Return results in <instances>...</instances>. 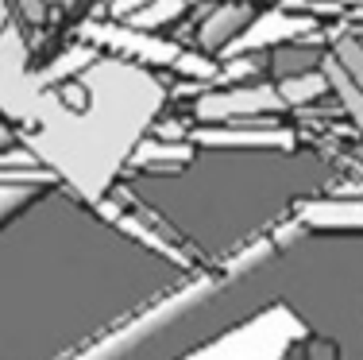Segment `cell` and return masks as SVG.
Listing matches in <instances>:
<instances>
[{"instance_id": "cell-7", "label": "cell", "mask_w": 363, "mask_h": 360, "mask_svg": "<svg viewBox=\"0 0 363 360\" xmlns=\"http://www.w3.org/2000/svg\"><path fill=\"white\" fill-rule=\"evenodd\" d=\"M97 58H105V50H101V47H93L89 39H70V43H62L58 55H50L39 70H28V82H31V89H35V93H47V89H55L58 82L82 78Z\"/></svg>"}, {"instance_id": "cell-8", "label": "cell", "mask_w": 363, "mask_h": 360, "mask_svg": "<svg viewBox=\"0 0 363 360\" xmlns=\"http://www.w3.org/2000/svg\"><path fill=\"white\" fill-rule=\"evenodd\" d=\"M274 89H279V97H282V105H286V113H306V109H317V105H325V101L333 97V89H328V78H325V66H321V70L294 74V78L274 82Z\"/></svg>"}, {"instance_id": "cell-4", "label": "cell", "mask_w": 363, "mask_h": 360, "mask_svg": "<svg viewBox=\"0 0 363 360\" xmlns=\"http://www.w3.org/2000/svg\"><path fill=\"white\" fill-rule=\"evenodd\" d=\"M267 4H252V0H220V4H201L189 12V43L186 47H197L213 58H224L228 47L244 36L255 23V16L263 12Z\"/></svg>"}, {"instance_id": "cell-12", "label": "cell", "mask_w": 363, "mask_h": 360, "mask_svg": "<svg viewBox=\"0 0 363 360\" xmlns=\"http://www.w3.org/2000/svg\"><path fill=\"white\" fill-rule=\"evenodd\" d=\"M301 345H306V353H301V360H344V356H340V349H336L333 341L317 337V333L301 337Z\"/></svg>"}, {"instance_id": "cell-15", "label": "cell", "mask_w": 363, "mask_h": 360, "mask_svg": "<svg viewBox=\"0 0 363 360\" xmlns=\"http://www.w3.org/2000/svg\"><path fill=\"white\" fill-rule=\"evenodd\" d=\"M267 4H279V0H267Z\"/></svg>"}, {"instance_id": "cell-13", "label": "cell", "mask_w": 363, "mask_h": 360, "mask_svg": "<svg viewBox=\"0 0 363 360\" xmlns=\"http://www.w3.org/2000/svg\"><path fill=\"white\" fill-rule=\"evenodd\" d=\"M147 4H151V0H108L105 16L108 20H132V16L140 12V8H147Z\"/></svg>"}, {"instance_id": "cell-3", "label": "cell", "mask_w": 363, "mask_h": 360, "mask_svg": "<svg viewBox=\"0 0 363 360\" xmlns=\"http://www.w3.org/2000/svg\"><path fill=\"white\" fill-rule=\"evenodd\" d=\"M290 116L286 105H282L274 82H240V85H224V89H205L189 101L186 116L194 124H220V120H236V116Z\"/></svg>"}, {"instance_id": "cell-2", "label": "cell", "mask_w": 363, "mask_h": 360, "mask_svg": "<svg viewBox=\"0 0 363 360\" xmlns=\"http://www.w3.org/2000/svg\"><path fill=\"white\" fill-rule=\"evenodd\" d=\"M336 148H205L182 167H124L105 198L128 205L155 225L201 271H220L232 260L290 221L294 205L313 194L344 190Z\"/></svg>"}, {"instance_id": "cell-11", "label": "cell", "mask_w": 363, "mask_h": 360, "mask_svg": "<svg viewBox=\"0 0 363 360\" xmlns=\"http://www.w3.org/2000/svg\"><path fill=\"white\" fill-rule=\"evenodd\" d=\"M12 8H16V20H20L23 36H28V28L35 36H43V28L50 23V0H12Z\"/></svg>"}, {"instance_id": "cell-5", "label": "cell", "mask_w": 363, "mask_h": 360, "mask_svg": "<svg viewBox=\"0 0 363 360\" xmlns=\"http://www.w3.org/2000/svg\"><path fill=\"white\" fill-rule=\"evenodd\" d=\"M290 217L313 233H363V194H313L294 205Z\"/></svg>"}, {"instance_id": "cell-10", "label": "cell", "mask_w": 363, "mask_h": 360, "mask_svg": "<svg viewBox=\"0 0 363 360\" xmlns=\"http://www.w3.org/2000/svg\"><path fill=\"white\" fill-rule=\"evenodd\" d=\"M328 55H333L336 62L344 66V74H348V78L363 89V39L356 36V31H348V28L328 31Z\"/></svg>"}, {"instance_id": "cell-6", "label": "cell", "mask_w": 363, "mask_h": 360, "mask_svg": "<svg viewBox=\"0 0 363 360\" xmlns=\"http://www.w3.org/2000/svg\"><path fill=\"white\" fill-rule=\"evenodd\" d=\"M328 58V36H309V39H290L271 50H259V78L263 82H282L294 74L321 70Z\"/></svg>"}, {"instance_id": "cell-14", "label": "cell", "mask_w": 363, "mask_h": 360, "mask_svg": "<svg viewBox=\"0 0 363 360\" xmlns=\"http://www.w3.org/2000/svg\"><path fill=\"white\" fill-rule=\"evenodd\" d=\"M344 8H352V12H363V0H340Z\"/></svg>"}, {"instance_id": "cell-9", "label": "cell", "mask_w": 363, "mask_h": 360, "mask_svg": "<svg viewBox=\"0 0 363 360\" xmlns=\"http://www.w3.org/2000/svg\"><path fill=\"white\" fill-rule=\"evenodd\" d=\"M325 78H328V89H333L336 109L344 113V120L352 124V136H356V143L363 148V89L348 78V74H344V66L336 62L333 55L325 58Z\"/></svg>"}, {"instance_id": "cell-1", "label": "cell", "mask_w": 363, "mask_h": 360, "mask_svg": "<svg viewBox=\"0 0 363 360\" xmlns=\"http://www.w3.org/2000/svg\"><path fill=\"white\" fill-rule=\"evenodd\" d=\"M197 276L62 178L0 190V360H82Z\"/></svg>"}]
</instances>
